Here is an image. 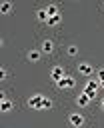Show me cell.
<instances>
[{
    "instance_id": "17",
    "label": "cell",
    "mask_w": 104,
    "mask_h": 128,
    "mask_svg": "<svg viewBox=\"0 0 104 128\" xmlns=\"http://www.w3.org/2000/svg\"><path fill=\"white\" fill-rule=\"evenodd\" d=\"M98 80H100V82H104V68H102V70H98Z\"/></svg>"
},
{
    "instance_id": "5",
    "label": "cell",
    "mask_w": 104,
    "mask_h": 128,
    "mask_svg": "<svg viewBox=\"0 0 104 128\" xmlns=\"http://www.w3.org/2000/svg\"><path fill=\"white\" fill-rule=\"evenodd\" d=\"M70 124L72 126H82L84 124V116L82 114H70Z\"/></svg>"
},
{
    "instance_id": "8",
    "label": "cell",
    "mask_w": 104,
    "mask_h": 128,
    "mask_svg": "<svg viewBox=\"0 0 104 128\" xmlns=\"http://www.w3.org/2000/svg\"><path fill=\"white\" fill-rule=\"evenodd\" d=\"M0 110H2V112H10V110H12V102H10L6 96H2V102H0Z\"/></svg>"
},
{
    "instance_id": "1",
    "label": "cell",
    "mask_w": 104,
    "mask_h": 128,
    "mask_svg": "<svg viewBox=\"0 0 104 128\" xmlns=\"http://www.w3.org/2000/svg\"><path fill=\"white\" fill-rule=\"evenodd\" d=\"M56 84H58V88H74V86H76V80H74L72 76H64V78L58 80Z\"/></svg>"
},
{
    "instance_id": "4",
    "label": "cell",
    "mask_w": 104,
    "mask_h": 128,
    "mask_svg": "<svg viewBox=\"0 0 104 128\" xmlns=\"http://www.w3.org/2000/svg\"><path fill=\"white\" fill-rule=\"evenodd\" d=\"M42 100H44V96L34 94V96L28 100V106H30V108H42Z\"/></svg>"
},
{
    "instance_id": "3",
    "label": "cell",
    "mask_w": 104,
    "mask_h": 128,
    "mask_svg": "<svg viewBox=\"0 0 104 128\" xmlns=\"http://www.w3.org/2000/svg\"><path fill=\"white\" fill-rule=\"evenodd\" d=\"M96 88H98V82L96 80H90L88 84H86V88H84V92L90 96V98H94L96 96Z\"/></svg>"
},
{
    "instance_id": "10",
    "label": "cell",
    "mask_w": 104,
    "mask_h": 128,
    "mask_svg": "<svg viewBox=\"0 0 104 128\" xmlns=\"http://www.w3.org/2000/svg\"><path fill=\"white\" fill-rule=\"evenodd\" d=\"M28 60H30V62L40 60V50H30V52H28Z\"/></svg>"
},
{
    "instance_id": "7",
    "label": "cell",
    "mask_w": 104,
    "mask_h": 128,
    "mask_svg": "<svg viewBox=\"0 0 104 128\" xmlns=\"http://www.w3.org/2000/svg\"><path fill=\"white\" fill-rule=\"evenodd\" d=\"M90 100H92V98H90L86 92H82V94L78 96V100H76V102H78V106H82V108H84V106H88V102H90Z\"/></svg>"
},
{
    "instance_id": "19",
    "label": "cell",
    "mask_w": 104,
    "mask_h": 128,
    "mask_svg": "<svg viewBox=\"0 0 104 128\" xmlns=\"http://www.w3.org/2000/svg\"><path fill=\"white\" fill-rule=\"evenodd\" d=\"M102 108H104V100H102Z\"/></svg>"
},
{
    "instance_id": "15",
    "label": "cell",
    "mask_w": 104,
    "mask_h": 128,
    "mask_svg": "<svg viewBox=\"0 0 104 128\" xmlns=\"http://www.w3.org/2000/svg\"><path fill=\"white\" fill-rule=\"evenodd\" d=\"M42 108H46V110L52 108V100H50V98H44V100H42Z\"/></svg>"
},
{
    "instance_id": "20",
    "label": "cell",
    "mask_w": 104,
    "mask_h": 128,
    "mask_svg": "<svg viewBox=\"0 0 104 128\" xmlns=\"http://www.w3.org/2000/svg\"><path fill=\"white\" fill-rule=\"evenodd\" d=\"M102 88H104V82H102Z\"/></svg>"
},
{
    "instance_id": "18",
    "label": "cell",
    "mask_w": 104,
    "mask_h": 128,
    "mask_svg": "<svg viewBox=\"0 0 104 128\" xmlns=\"http://www.w3.org/2000/svg\"><path fill=\"white\" fill-rule=\"evenodd\" d=\"M6 76H8V72H6V70H4V68H2V70H0V78H2V80H4V78H6Z\"/></svg>"
},
{
    "instance_id": "6",
    "label": "cell",
    "mask_w": 104,
    "mask_h": 128,
    "mask_svg": "<svg viewBox=\"0 0 104 128\" xmlns=\"http://www.w3.org/2000/svg\"><path fill=\"white\" fill-rule=\"evenodd\" d=\"M62 78H64V70H62L60 66L52 68V80H56V82H58V80H62Z\"/></svg>"
},
{
    "instance_id": "14",
    "label": "cell",
    "mask_w": 104,
    "mask_h": 128,
    "mask_svg": "<svg viewBox=\"0 0 104 128\" xmlns=\"http://www.w3.org/2000/svg\"><path fill=\"white\" fill-rule=\"evenodd\" d=\"M36 16H38L40 20H48V14H46V10H38V12H36Z\"/></svg>"
},
{
    "instance_id": "11",
    "label": "cell",
    "mask_w": 104,
    "mask_h": 128,
    "mask_svg": "<svg viewBox=\"0 0 104 128\" xmlns=\"http://www.w3.org/2000/svg\"><path fill=\"white\" fill-rule=\"evenodd\" d=\"M60 20H62V16H60V14H56V16H50V18H48L46 22H48V26H56V24H58Z\"/></svg>"
},
{
    "instance_id": "2",
    "label": "cell",
    "mask_w": 104,
    "mask_h": 128,
    "mask_svg": "<svg viewBox=\"0 0 104 128\" xmlns=\"http://www.w3.org/2000/svg\"><path fill=\"white\" fill-rule=\"evenodd\" d=\"M78 70H80V74H84V76H92V74H94V66L88 64V62H82V64L78 66Z\"/></svg>"
},
{
    "instance_id": "12",
    "label": "cell",
    "mask_w": 104,
    "mask_h": 128,
    "mask_svg": "<svg viewBox=\"0 0 104 128\" xmlns=\"http://www.w3.org/2000/svg\"><path fill=\"white\" fill-rule=\"evenodd\" d=\"M46 14H48V18H50V16H56V14H60V12H58V8H56L54 4H50V6L46 8Z\"/></svg>"
},
{
    "instance_id": "13",
    "label": "cell",
    "mask_w": 104,
    "mask_h": 128,
    "mask_svg": "<svg viewBox=\"0 0 104 128\" xmlns=\"http://www.w3.org/2000/svg\"><path fill=\"white\" fill-rule=\"evenodd\" d=\"M10 10H12V2H2L0 12H2V14H6V12H10Z\"/></svg>"
},
{
    "instance_id": "16",
    "label": "cell",
    "mask_w": 104,
    "mask_h": 128,
    "mask_svg": "<svg viewBox=\"0 0 104 128\" xmlns=\"http://www.w3.org/2000/svg\"><path fill=\"white\" fill-rule=\"evenodd\" d=\"M68 54H70V56H76V54H78V48H76V46H68Z\"/></svg>"
},
{
    "instance_id": "9",
    "label": "cell",
    "mask_w": 104,
    "mask_h": 128,
    "mask_svg": "<svg viewBox=\"0 0 104 128\" xmlns=\"http://www.w3.org/2000/svg\"><path fill=\"white\" fill-rule=\"evenodd\" d=\"M40 50H42V52H52V50H54V42H52V40H44L42 46H40Z\"/></svg>"
}]
</instances>
